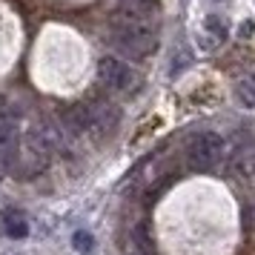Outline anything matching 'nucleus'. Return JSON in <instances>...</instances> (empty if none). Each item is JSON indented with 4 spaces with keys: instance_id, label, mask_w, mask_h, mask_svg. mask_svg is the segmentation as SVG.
<instances>
[{
    "instance_id": "1a4fd4ad",
    "label": "nucleus",
    "mask_w": 255,
    "mask_h": 255,
    "mask_svg": "<svg viewBox=\"0 0 255 255\" xmlns=\"http://www.w3.org/2000/svg\"><path fill=\"white\" fill-rule=\"evenodd\" d=\"M238 98H241L244 106H255V72L238 83Z\"/></svg>"
},
{
    "instance_id": "39448f33",
    "label": "nucleus",
    "mask_w": 255,
    "mask_h": 255,
    "mask_svg": "<svg viewBox=\"0 0 255 255\" xmlns=\"http://www.w3.org/2000/svg\"><path fill=\"white\" fill-rule=\"evenodd\" d=\"M98 83L104 86L109 95H129L135 89V69L129 66L124 58H115V55H106L98 63Z\"/></svg>"
},
{
    "instance_id": "20e7f679",
    "label": "nucleus",
    "mask_w": 255,
    "mask_h": 255,
    "mask_svg": "<svg viewBox=\"0 0 255 255\" xmlns=\"http://www.w3.org/2000/svg\"><path fill=\"white\" fill-rule=\"evenodd\" d=\"M227 161V140L218 132H201L186 146V163L195 172H212Z\"/></svg>"
},
{
    "instance_id": "9b49d317",
    "label": "nucleus",
    "mask_w": 255,
    "mask_h": 255,
    "mask_svg": "<svg viewBox=\"0 0 255 255\" xmlns=\"http://www.w3.org/2000/svg\"><path fill=\"white\" fill-rule=\"evenodd\" d=\"M75 250H78V253H89V250H92V235H89V232H78V235H75Z\"/></svg>"
},
{
    "instance_id": "f257e3e1",
    "label": "nucleus",
    "mask_w": 255,
    "mask_h": 255,
    "mask_svg": "<svg viewBox=\"0 0 255 255\" xmlns=\"http://www.w3.org/2000/svg\"><path fill=\"white\" fill-rule=\"evenodd\" d=\"M63 135H66V132L60 127H55V124H37V127L17 143L14 163H12L9 172H12L14 178H23V181L43 175L49 169V163H52L55 149L63 143Z\"/></svg>"
},
{
    "instance_id": "6e6552de",
    "label": "nucleus",
    "mask_w": 255,
    "mask_h": 255,
    "mask_svg": "<svg viewBox=\"0 0 255 255\" xmlns=\"http://www.w3.org/2000/svg\"><path fill=\"white\" fill-rule=\"evenodd\" d=\"M3 224H6V232H9L12 238H23L26 232H29V224H26V218L17 209H6V212H3Z\"/></svg>"
},
{
    "instance_id": "7ed1b4c3",
    "label": "nucleus",
    "mask_w": 255,
    "mask_h": 255,
    "mask_svg": "<svg viewBox=\"0 0 255 255\" xmlns=\"http://www.w3.org/2000/svg\"><path fill=\"white\" fill-rule=\"evenodd\" d=\"M109 37H112V46L124 55V58L140 60L149 58L152 52L158 49V32L152 20H143L138 14H129L118 9L115 20L109 26Z\"/></svg>"
},
{
    "instance_id": "0eeeda50",
    "label": "nucleus",
    "mask_w": 255,
    "mask_h": 255,
    "mask_svg": "<svg viewBox=\"0 0 255 255\" xmlns=\"http://www.w3.org/2000/svg\"><path fill=\"white\" fill-rule=\"evenodd\" d=\"M227 169L235 178L255 175V140L250 132H238L232 143L227 146Z\"/></svg>"
},
{
    "instance_id": "423d86ee",
    "label": "nucleus",
    "mask_w": 255,
    "mask_h": 255,
    "mask_svg": "<svg viewBox=\"0 0 255 255\" xmlns=\"http://www.w3.org/2000/svg\"><path fill=\"white\" fill-rule=\"evenodd\" d=\"M20 143V118L17 109L0 101V175L9 172L14 163V152Z\"/></svg>"
},
{
    "instance_id": "f03ea898",
    "label": "nucleus",
    "mask_w": 255,
    "mask_h": 255,
    "mask_svg": "<svg viewBox=\"0 0 255 255\" xmlns=\"http://www.w3.org/2000/svg\"><path fill=\"white\" fill-rule=\"evenodd\" d=\"M121 124V109L106 98H92L86 104H75L63 112V132H69L72 138H104Z\"/></svg>"
},
{
    "instance_id": "9d476101",
    "label": "nucleus",
    "mask_w": 255,
    "mask_h": 255,
    "mask_svg": "<svg viewBox=\"0 0 255 255\" xmlns=\"http://www.w3.org/2000/svg\"><path fill=\"white\" fill-rule=\"evenodd\" d=\"M129 255H155V253H152V244H149V238H146L143 232H140V238L135 241V247L129 250Z\"/></svg>"
}]
</instances>
